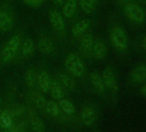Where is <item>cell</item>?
Instances as JSON below:
<instances>
[{
    "label": "cell",
    "mask_w": 146,
    "mask_h": 132,
    "mask_svg": "<svg viewBox=\"0 0 146 132\" xmlns=\"http://www.w3.org/2000/svg\"><path fill=\"white\" fill-rule=\"evenodd\" d=\"M124 12L126 17L130 21L133 23H143L146 17V14L144 11L143 10V8L140 7L138 5L131 3V2L125 5Z\"/></svg>",
    "instance_id": "4"
},
{
    "label": "cell",
    "mask_w": 146,
    "mask_h": 132,
    "mask_svg": "<svg viewBox=\"0 0 146 132\" xmlns=\"http://www.w3.org/2000/svg\"><path fill=\"white\" fill-rule=\"evenodd\" d=\"M13 28V20L11 17L5 11H0V30L9 32Z\"/></svg>",
    "instance_id": "12"
},
{
    "label": "cell",
    "mask_w": 146,
    "mask_h": 132,
    "mask_svg": "<svg viewBox=\"0 0 146 132\" xmlns=\"http://www.w3.org/2000/svg\"><path fill=\"white\" fill-rule=\"evenodd\" d=\"M49 20L52 29L59 33L64 34L65 31V23L63 16L58 11H52L49 14Z\"/></svg>",
    "instance_id": "7"
},
{
    "label": "cell",
    "mask_w": 146,
    "mask_h": 132,
    "mask_svg": "<svg viewBox=\"0 0 146 132\" xmlns=\"http://www.w3.org/2000/svg\"><path fill=\"white\" fill-rule=\"evenodd\" d=\"M35 49V43L32 39L27 38L22 45V54L24 56H29L33 54Z\"/></svg>",
    "instance_id": "21"
},
{
    "label": "cell",
    "mask_w": 146,
    "mask_h": 132,
    "mask_svg": "<svg viewBox=\"0 0 146 132\" xmlns=\"http://www.w3.org/2000/svg\"><path fill=\"white\" fill-rule=\"evenodd\" d=\"M59 79L61 83L64 85V87H66L69 90H73L75 88V81L73 80V79H71L69 75L62 74L59 75Z\"/></svg>",
    "instance_id": "26"
},
{
    "label": "cell",
    "mask_w": 146,
    "mask_h": 132,
    "mask_svg": "<svg viewBox=\"0 0 146 132\" xmlns=\"http://www.w3.org/2000/svg\"><path fill=\"white\" fill-rule=\"evenodd\" d=\"M5 132H18V131L17 130V129H11V128H10Z\"/></svg>",
    "instance_id": "32"
},
{
    "label": "cell",
    "mask_w": 146,
    "mask_h": 132,
    "mask_svg": "<svg viewBox=\"0 0 146 132\" xmlns=\"http://www.w3.org/2000/svg\"><path fill=\"white\" fill-rule=\"evenodd\" d=\"M89 27H90V21L88 19L81 20L80 22L73 25V27L71 28V34L76 38L80 37L84 34V32L89 29Z\"/></svg>",
    "instance_id": "13"
},
{
    "label": "cell",
    "mask_w": 146,
    "mask_h": 132,
    "mask_svg": "<svg viewBox=\"0 0 146 132\" xmlns=\"http://www.w3.org/2000/svg\"><path fill=\"white\" fill-rule=\"evenodd\" d=\"M50 82L51 81L49 80V76L46 72H40L37 75V85L43 92L46 93L49 91Z\"/></svg>",
    "instance_id": "17"
},
{
    "label": "cell",
    "mask_w": 146,
    "mask_h": 132,
    "mask_svg": "<svg viewBox=\"0 0 146 132\" xmlns=\"http://www.w3.org/2000/svg\"><path fill=\"white\" fill-rule=\"evenodd\" d=\"M53 2L54 5H58V6H60V5H63L64 4V0H52Z\"/></svg>",
    "instance_id": "29"
},
{
    "label": "cell",
    "mask_w": 146,
    "mask_h": 132,
    "mask_svg": "<svg viewBox=\"0 0 146 132\" xmlns=\"http://www.w3.org/2000/svg\"><path fill=\"white\" fill-rule=\"evenodd\" d=\"M108 48L104 42L102 41H96L94 42L93 48H92V55L96 60H103L106 58L108 54Z\"/></svg>",
    "instance_id": "10"
},
{
    "label": "cell",
    "mask_w": 146,
    "mask_h": 132,
    "mask_svg": "<svg viewBox=\"0 0 146 132\" xmlns=\"http://www.w3.org/2000/svg\"><path fill=\"white\" fill-rule=\"evenodd\" d=\"M20 42H21V38L19 35H15L13 36L5 45L2 54H1V60L3 62L7 63L10 62L14 59L16 56L19 47H20Z\"/></svg>",
    "instance_id": "3"
},
{
    "label": "cell",
    "mask_w": 146,
    "mask_h": 132,
    "mask_svg": "<svg viewBox=\"0 0 146 132\" xmlns=\"http://www.w3.org/2000/svg\"><path fill=\"white\" fill-rule=\"evenodd\" d=\"M0 103H1V98H0Z\"/></svg>",
    "instance_id": "35"
},
{
    "label": "cell",
    "mask_w": 146,
    "mask_h": 132,
    "mask_svg": "<svg viewBox=\"0 0 146 132\" xmlns=\"http://www.w3.org/2000/svg\"><path fill=\"white\" fill-rule=\"evenodd\" d=\"M38 48L43 54H51L54 50V44L51 39L42 36L38 42Z\"/></svg>",
    "instance_id": "14"
},
{
    "label": "cell",
    "mask_w": 146,
    "mask_h": 132,
    "mask_svg": "<svg viewBox=\"0 0 146 132\" xmlns=\"http://www.w3.org/2000/svg\"><path fill=\"white\" fill-rule=\"evenodd\" d=\"M140 94L143 95V97H146V84L143 85V86L140 88Z\"/></svg>",
    "instance_id": "30"
},
{
    "label": "cell",
    "mask_w": 146,
    "mask_h": 132,
    "mask_svg": "<svg viewBox=\"0 0 146 132\" xmlns=\"http://www.w3.org/2000/svg\"><path fill=\"white\" fill-rule=\"evenodd\" d=\"M110 40L113 47L119 51H124L128 47L127 34L125 29L120 25H115L111 29Z\"/></svg>",
    "instance_id": "1"
},
{
    "label": "cell",
    "mask_w": 146,
    "mask_h": 132,
    "mask_svg": "<svg viewBox=\"0 0 146 132\" xmlns=\"http://www.w3.org/2000/svg\"><path fill=\"white\" fill-rule=\"evenodd\" d=\"M139 2H141L142 4H143V5H146V0H138Z\"/></svg>",
    "instance_id": "34"
},
{
    "label": "cell",
    "mask_w": 146,
    "mask_h": 132,
    "mask_svg": "<svg viewBox=\"0 0 146 132\" xmlns=\"http://www.w3.org/2000/svg\"><path fill=\"white\" fill-rule=\"evenodd\" d=\"M93 36L90 33L84 34L81 39V50L86 57H90L92 55V48L94 44Z\"/></svg>",
    "instance_id": "8"
},
{
    "label": "cell",
    "mask_w": 146,
    "mask_h": 132,
    "mask_svg": "<svg viewBox=\"0 0 146 132\" xmlns=\"http://www.w3.org/2000/svg\"><path fill=\"white\" fill-rule=\"evenodd\" d=\"M81 118L83 123L86 126H91L94 124L96 119V112L91 106H86L81 111Z\"/></svg>",
    "instance_id": "9"
},
{
    "label": "cell",
    "mask_w": 146,
    "mask_h": 132,
    "mask_svg": "<svg viewBox=\"0 0 146 132\" xmlns=\"http://www.w3.org/2000/svg\"><path fill=\"white\" fill-rule=\"evenodd\" d=\"M61 110L68 115H72L75 112V106L70 101L67 99H61L58 103Z\"/></svg>",
    "instance_id": "23"
},
{
    "label": "cell",
    "mask_w": 146,
    "mask_h": 132,
    "mask_svg": "<svg viewBox=\"0 0 146 132\" xmlns=\"http://www.w3.org/2000/svg\"><path fill=\"white\" fill-rule=\"evenodd\" d=\"M25 80L29 87L35 88L37 85V74L33 69H29L25 74Z\"/></svg>",
    "instance_id": "22"
},
{
    "label": "cell",
    "mask_w": 146,
    "mask_h": 132,
    "mask_svg": "<svg viewBox=\"0 0 146 132\" xmlns=\"http://www.w3.org/2000/svg\"><path fill=\"white\" fill-rule=\"evenodd\" d=\"M102 78L105 88L109 90L113 95L116 96L119 92V85H118L116 73L113 70V68L111 67L106 68L102 73Z\"/></svg>",
    "instance_id": "5"
},
{
    "label": "cell",
    "mask_w": 146,
    "mask_h": 132,
    "mask_svg": "<svg viewBox=\"0 0 146 132\" xmlns=\"http://www.w3.org/2000/svg\"><path fill=\"white\" fill-rule=\"evenodd\" d=\"M12 116L9 112V111H1L0 113V126L4 129H10L12 127Z\"/></svg>",
    "instance_id": "19"
},
{
    "label": "cell",
    "mask_w": 146,
    "mask_h": 132,
    "mask_svg": "<svg viewBox=\"0 0 146 132\" xmlns=\"http://www.w3.org/2000/svg\"><path fill=\"white\" fill-rule=\"evenodd\" d=\"M130 80L133 84H142L146 80V62H141L132 68L130 73Z\"/></svg>",
    "instance_id": "6"
},
{
    "label": "cell",
    "mask_w": 146,
    "mask_h": 132,
    "mask_svg": "<svg viewBox=\"0 0 146 132\" xmlns=\"http://www.w3.org/2000/svg\"><path fill=\"white\" fill-rule=\"evenodd\" d=\"M30 123H31V127L35 132H44L45 125H44L43 122L39 117H35V116L31 117Z\"/></svg>",
    "instance_id": "24"
},
{
    "label": "cell",
    "mask_w": 146,
    "mask_h": 132,
    "mask_svg": "<svg viewBox=\"0 0 146 132\" xmlns=\"http://www.w3.org/2000/svg\"><path fill=\"white\" fill-rule=\"evenodd\" d=\"M24 111H25V108L23 105H16L11 111H9V112L11 113V116H17V115L23 114Z\"/></svg>",
    "instance_id": "27"
},
{
    "label": "cell",
    "mask_w": 146,
    "mask_h": 132,
    "mask_svg": "<svg viewBox=\"0 0 146 132\" xmlns=\"http://www.w3.org/2000/svg\"><path fill=\"white\" fill-rule=\"evenodd\" d=\"M90 83L92 86L97 92L99 93L104 92L106 88H105V86L102 78V74L100 73H98L97 71H93L90 74Z\"/></svg>",
    "instance_id": "11"
},
{
    "label": "cell",
    "mask_w": 146,
    "mask_h": 132,
    "mask_svg": "<svg viewBox=\"0 0 146 132\" xmlns=\"http://www.w3.org/2000/svg\"><path fill=\"white\" fill-rule=\"evenodd\" d=\"M78 2L77 0H67L63 6V15L66 18H71L76 13Z\"/></svg>",
    "instance_id": "15"
},
{
    "label": "cell",
    "mask_w": 146,
    "mask_h": 132,
    "mask_svg": "<svg viewBox=\"0 0 146 132\" xmlns=\"http://www.w3.org/2000/svg\"><path fill=\"white\" fill-rule=\"evenodd\" d=\"M31 99L34 102V104L35 105V106L39 109H46V100L44 96H42L40 93L39 92H33L31 95Z\"/></svg>",
    "instance_id": "20"
},
{
    "label": "cell",
    "mask_w": 146,
    "mask_h": 132,
    "mask_svg": "<svg viewBox=\"0 0 146 132\" xmlns=\"http://www.w3.org/2000/svg\"><path fill=\"white\" fill-rule=\"evenodd\" d=\"M46 110L48 112V114L52 117H58L59 114V106L53 100H50L46 103Z\"/></svg>",
    "instance_id": "25"
},
{
    "label": "cell",
    "mask_w": 146,
    "mask_h": 132,
    "mask_svg": "<svg viewBox=\"0 0 146 132\" xmlns=\"http://www.w3.org/2000/svg\"><path fill=\"white\" fill-rule=\"evenodd\" d=\"M49 90H50V93H51L52 97L54 99H61V98H63L64 92H63V90H62V87H61L60 84L58 81L52 80L50 82Z\"/></svg>",
    "instance_id": "18"
},
{
    "label": "cell",
    "mask_w": 146,
    "mask_h": 132,
    "mask_svg": "<svg viewBox=\"0 0 146 132\" xmlns=\"http://www.w3.org/2000/svg\"><path fill=\"white\" fill-rule=\"evenodd\" d=\"M64 65L68 71L76 77H82L85 72V66L82 59L76 54L71 53L65 58Z\"/></svg>",
    "instance_id": "2"
},
{
    "label": "cell",
    "mask_w": 146,
    "mask_h": 132,
    "mask_svg": "<svg viewBox=\"0 0 146 132\" xmlns=\"http://www.w3.org/2000/svg\"><path fill=\"white\" fill-rule=\"evenodd\" d=\"M23 1L29 6L31 7H37L43 4L45 0H23Z\"/></svg>",
    "instance_id": "28"
},
{
    "label": "cell",
    "mask_w": 146,
    "mask_h": 132,
    "mask_svg": "<svg viewBox=\"0 0 146 132\" xmlns=\"http://www.w3.org/2000/svg\"><path fill=\"white\" fill-rule=\"evenodd\" d=\"M143 48H144V49H145V51H146V38H144V39H143Z\"/></svg>",
    "instance_id": "33"
},
{
    "label": "cell",
    "mask_w": 146,
    "mask_h": 132,
    "mask_svg": "<svg viewBox=\"0 0 146 132\" xmlns=\"http://www.w3.org/2000/svg\"><path fill=\"white\" fill-rule=\"evenodd\" d=\"M99 0H78V5L82 11L87 14H90L95 11Z\"/></svg>",
    "instance_id": "16"
},
{
    "label": "cell",
    "mask_w": 146,
    "mask_h": 132,
    "mask_svg": "<svg viewBox=\"0 0 146 132\" xmlns=\"http://www.w3.org/2000/svg\"><path fill=\"white\" fill-rule=\"evenodd\" d=\"M119 1L120 2V3H122V4H125V5H126V4H128V3H131L132 0H119Z\"/></svg>",
    "instance_id": "31"
},
{
    "label": "cell",
    "mask_w": 146,
    "mask_h": 132,
    "mask_svg": "<svg viewBox=\"0 0 146 132\" xmlns=\"http://www.w3.org/2000/svg\"><path fill=\"white\" fill-rule=\"evenodd\" d=\"M0 113H1V110H0Z\"/></svg>",
    "instance_id": "36"
}]
</instances>
